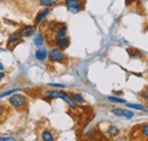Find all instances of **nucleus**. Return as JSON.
I'll return each mask as SVG.
<instances>
[{
    "label": "nucleus",
    "instance_id": "19",
    "mask_svg": "<svg viewBox=\"0 0 148 141\" xmlns=\"http://www.w3.org/2000/svg\"><path fill=\"white\" fill-rule=\"evenodd\" d=\"M123 116H124L127 120H130V118L133 117V113L130 112V110H125V109H124V112H123Z\"/></svg>",
    "mask_w": 148,
    "mask_h": 141
},
{
    "label": "nucleus",
    "instance_id": "12",
    "mask_svg": "<svg viewBox=\"0 0 148 141\" xmlns=\"http://www.w3.org/2000/svg\"><path fill=\"white\" fill-rule=\"evenodd\" d=\"M33 43H34V46H37V47H41V46L43 44V35L42 34L36 35L34 39H33Z\"/></svg>",
    "mask_w": 148,
    "mask_h": 141
},
{
    "label": "nucleus",
    "instance_id": "6",
    "mask_svg": "<svg viewBox=\"0 0 148 141\" xmlns=\"http://www.w3.org/2000/svg\"><path fill=\"white\" fill-rule=\"evenodd\" d=\"M48 57V53L45 48H39L37 51H36V58L40 62H43L46 60V58Z\"/></svg>",
    "mask_w": 148,
    "mask_h": 141
},
{
    "label": "nucleus",
    "instance_id": "22",
    "mask_svg": "<svg viewBox=\"0 0 148 141\" xmlns=\"http://www.w3.org/2000/svg\"><path fill=\"white\" fill-rule=\"evenodd\" d=\"M141 131H143L144 137H145V138H147V136H148V126L146 125V124L144 125V127H143V130H141Z\"/></svg>",
    "mask_w": 148,
    "mask_h": 141
},
{
    "label": "nucleus",
    "instance_id": "21",
    "mask_svg": "<svg viewBox=\"0 0 148 141\" xmlns=\"http://www.w3.org/2000/svg\"><path fill=\"white\" fill-rule=\"evenodd\" d=\"M49 86L50 87H54V88H60V89L65 88V84H60V83H50Z\"/></svg>",
    "mask_w": 148,
    "mask_h": 141
},
{
    "label": "nucleus",
    "instance_id": "9",
    "mask_svg": "<svg viewBox=\"0 0 148 141\" xmlns=\"http://www.w3.org/2000/svg\"><path fill=\"white\" fill-rule=\"evenodd\" d=\"M41 138H42L43 141H55L54 134L49 130H43L42 131V134H41Z\"/></svg>",
    "mask_w": 148,
    "mask_h": 141
},
{
    "label": "nucleus",
    "instance_id": "25",
    "mask_svg": "<svg viewBox=\"0 0 148 141\" xmlns=\"http://www.w3.org/2000/svg\"><path fill=\"white\" fill-rule=\"evenodd\" d=\"M3 70V65L0 63V70Z\"/></svg>",
    "mask_w": 148,
    "mask_h": 141
},
{
    "label": "nucleus",
    "instance_id": "16",
    "mask_svg": "<svg viewBox=\"0 0 148 141\" xmlns=\"http://www.w3.org/2000/svg\"><path fill=\"white\" fill-rule=\"evenodd\" d=\"M129 108H133V109H138V110H146V107L143 105H138V104H127Z\"/></svg>",
    "mask_w": 148,
    "mask_h": 141
},
{
    "label": "nucleus",
    "instance_id": "20",
    "mask_svg": "<svg viewBox=\"0 0 148 141\" xmlns=\"http://www.w3.org/2000/svg\"><path fill=\"white\" fill-rule=\"evenodd\" d=\"M0 141H16L14 137H0Z\"/></svg>",
    "mask_w": 148,
    "mask_h": 141
},
{
    "label": "nucleus",
    "instance_id": "11",
    "mask_svg": "<svg viewBox=\"0 0 148 141\" xmlns=\"http://www.w3.org/2000/svg\"><path fill=\"white\" fill-rule=\"evenodd\" d=\"M71 98H72V100H73L74 104H79V105L84 104V99H83L82 96L79 94V93H73V96H72Z\"/></svg>",
    "mask_w": 148,
    "mask_h": 141
},
{
    "label": "nucleus",
    "instance_id": "5",
    "mask_svg": "<svg viewBox=\"0 0 148 141\" xmlns=\"http://www.w3.org/2000/svg\"><path fill=\"white\" fill-rule=\"evenodd\" d=\"M55 44L60 49H66L70 46V40L66 35H55Z\"/></svg>",
    "mask_w": 148,
    "mask_h": 141
},
{
    "label": "nucleus",
    "instance_id": "13",
    "mask_svg": "<svg viewBox=\"0 0 148 141\" xmlns=\"http://www.w3.org/2000/svg\"><path fill=\"white\" fill-rule=\"evenodd\" d=\"M107 133H108V136L110 137H116L119 133H120V130L116 127V126H110L108 127V130H107Z\"/></svg>",
    "mask_w": 148,
    "mask_h": 141
},
{
    "label": "nucleus",
    "instance_id": "3",
    "mask_svg": "<svg viewBox=\"0 0 148 141\" xmlns=\"http://www.w3.org/2000/svg\"><path fill=\"white\" fill-rule=\"evenodd\" d=\"M9 104L15 108H21L26 104V97L23 94H19V93H14L9 98Z\"/></svg>",
    "mask_w": 148,
    "mask_h": 141
},
{
    "label": "nucleus",
    "instance_id": "17",
    "mask_svg": "<svg viewBox=\"0 0 148 141\" xmlns=\"http://www.w3.org/2000/svg\"><path fill=\"white\" fill-rule=\"evenodd\" d=\"M16 91H19V89H12V90H8V91H6V92H2L1 94H0V98H5V97H7V96H9V94H14V93H16Z\"/></svg>",
    "mask_w": 148,
    "mask_h": 141
},
{
    "label": "nucleus",
    "instance_id": "2",
    "mask_svg": "<svg viewBox=\"0 0 148 141\" xmlns=\"http://www.w3.org/2000/svg\"><path fill=\"white\" fill-rule=\"evenodd\" d=\"M64 2L66 8L73 14L79 13L83 7V0H64Z\"/></svg>",
    "mask_w": 148,
    "mask_h": 141
},
{
    "label": "nucleus",
    "instance_id": "8",
    "mask_svg": "<svg viewBox=\"0 0 148 141\" xmlns=\"http://www.w3.org/2000/svg\"><path fill=\"white\" fill-rule=\"evenodd\" d=\"M49 13H50V12H49L48 9H42V10L37 15V17H36V24H40L45 18L49 15Z\"/></svg>",
    "mask_w": 148,
    "mask_h": 141
},
{
    "label": "nucleus",
    "instance_id": "7",
    "mask_svg": "<svg viewBox=\"0 0 148 141\" xmlns=\"http://www.w3.org/2000/svg\"><path fill=\"white\" fill-rule=\"evenodd\" d=\"M34 32H36V27H34V26H26V27H24L19 33L22 35V38H23V36L29 38V36H31V35H33Z\"/></svg>",
    "mask_w": 148,
    "mask_h": 141
},
{
    "label": "nucleus",
    "instance_id": "10",
    "mask_svg": "<svg viewBox=\"0 0 148 141\" xmlns=\"http://www.w3.org/2000/svg\"><path fill=\"white\" fill-rule=\"evenodd\" d=\"M21 38H22V35L19 32H16V33H13V34H10L9 36V39H8V44H12V43H16L17 41L21 40Z\"/></svg>",
    "mask_w": 148,
    "mask_h": 141
},
{
    "label": "nucleus",
    "instance_id": "1",
    "mask_svg": "<svg viewBox=\"0 0 148 141\" xmlns=\"http://www.w3.org/2000/svg\"><path fill=\"white\" fill-rule=\"evenodd\" d=\"M46 94H47V98H48V99H57V98H60V99L65 100L72 108L75 107V104L73 103L72 98H71L67 93H65V92H63V91H55V90H51V91H47Z\"/></svg>",
    "mask_w": 148,
    "mask_h": 141
},
{
    "label": "nucleus",
    "instance_id": "4",
    "mask_svg": "<svg viewBox=\"0 0 148 141\" xmlns=\"http://www.w3.org/2000/svg\"><path fill=\"white\" fill-rule=\"evenodd\" d=\"M49 58L54 63H63L65 60V53L62 49H51L49 53Z\"/></svg>",
    "mask_w": 148,
    "mask_h": 141
},
{
    "label": "nucleus",
    "instance_id": "23",
    "mask_svg": "<svg viewBox=\"0 0 148 141\" xmlns=\"http://www.w3.org/2000/svg\"><path fill=\"white\" fill-rule=\"evenodd\" d=\"M5 75H6V73H5V72H2V70H0V81L5 77Z\"/></svg>",
    "mask_w": 148,
    "mask_h": 141
},
{
    "label": "nucleus",
    "instance_id": "14",
    "mask_svg": "<svg viewBox=\"0 0 148 141\" xmlns=\"http://www.w3.org/2000/svg\"><path fill=\"white\" fill-rule=\"evenodd\" d=\"M106 99L111 103H117V104H125L127 103L123 98H117V97H112V96H108Z\"/></svg>",
    "mask_w": 148,
    "mask_h": 141
},
{
    "label": "nucleus",
    "instance_id": "24",
    "mask_svg": "<svg viewBox=\"0 0 148 141\" xmlns=\"http://www.w3.org/2000/svg\"><path fill=\"white\" fill-rule=\"evenodd\" d=\"M3 113H5V107L3 106H0V116H2Z\"/></svg>",
    "mask_w": 148,
    "mask_h": 141
},
{
    "label": "nucleus",
    "instance_id": "18",
    "mask_svg": "<svg viewBox=\"0 0 148 141\" xmlns=\"http://www.w3.org/2000/svg\"><path fill=\"white\" fill-rule=\"evenodd\" d=\"M123 112H124V109H122V108H114L113 109V114L116 116H123Z\"/></svg>",
    "mask_w": 148,
    "mask_h": 141
},
{
    "label": "nucleus",
    "instance_id": "15",
    "mask_svg": "<svg viewBox=\"0 0 148 141\" xmlns=\"http://www.w3.org/2000/svg\"><path fill=\"white\" fill-rule=\"evenodd\" d=\"M40 3L43 7H54V6H56L55 0H40Z\"/></svg>",
    "mask_w": 148,
    "mask_h": 141
}]
</instances>
